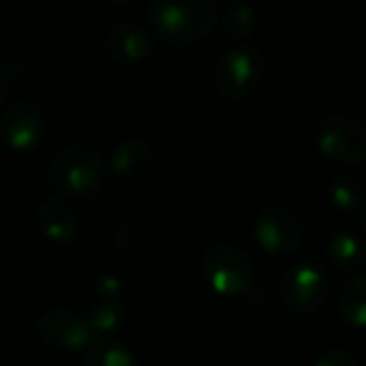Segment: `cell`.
<instances>
[{"mask_svg":"<svg viewBox=\"0 0 366 366\" xmlns=\"http://www.w3.org/2000/svg\"><path fill=\"white\" fill-rule=\"evenodd\" d=\"M148 23L161 41L168 46H189L206 38L219 26L221 6L216 0H194V3H171L158 0L148 6Z\"/></svg>","mask_w":366,"mask_h":366,"instance_id":"1","label":"cell"},{"mask_svg":"<svg viewBox=\"0 0 366 366\" xmlns=\"http://www.w3.org/2000/svg\"><path fill=\"white\" fill-rule=\"evenodd\" d=\"M48 183L66 196H91L106 181V161L88 146H68L48 163Z\"/></svg>","mask_w":366,"mask_h":366,"instance_id":"2","label":"cell"},{"mask_svg":"<svg viewBox=\"0 0 366 366\" xmlns=\"http://www.w3.org/2000/svg\"><path fill=\"white\" fill-rule=\"evenodd\" d=\"M201 274L219 296H244L251 291L256 269L244 249L231 244H209L201 254Z\"/></svg>","mask_w":366,"mask_h":366,"instance_id":"3","label":"cell"},{"mask_svg":"<svg viewBox=\"0 0 366 366\" xmlns=\"http://www.w3.org/2000/svg\"><path fill=\"white\" fill-rule=\"evenodd\" d=\"M264 76V56L254 46H236L226 51L211 71L216 93L226 101H244L256 91Z\"/></svg>","mask_w":366,"mask_h":366,"instance_id":"4","label":"cell"},{"mask_svg":"<svg viewBox=\"0 0 366 366\" xmlns=\"http://www.w3.org/2000/svg\"><path fill=\"white\" fill-rule=\"evenodd\" d=\"M254 236L264 251L274 256H291L306 239V224L291 206H266L254 221Z\"/></svg>","mask_w":366,"mask_h":366,"instance_id":"5","label":"cell"},{"mask_svg":"<svg viewBox=\"0 0 366 366\" xmlns=\"http://www.w3.org/2000/svg\"><path fill=\"white\" fill-rule=\"evenodd\" d=\"M329 296V276L316 261L291 266L279 284V299L291 314L306 316L321 309Z\"/></svg>","mask_w":366,"mask_h":366,"instance_id":"6","label":"cell"},{"mask_svg":"<svg viewBox=\"0 0 366 366\" xmlns=\"http://www.w3.org/2000/svg\"><path fill=\"white\" fill-rule=\"evenodd\" d=\"M316 141L324 156L346 166H359L366 158V131L351 116H326L319 123Z\"/></svg>","mask_w":366,"mask_h":366,"instance_id":"7","label":"cell"},{"mask_svg":"<svg viewBox=\"0 0 366 366\" xmlns=\"http://www.w3.org/2000/svg\"><path fill=\"white\" fill-rule=\"evenodd\" d=\"M36 334L46 344L66 351H83L96 341L86 316L68 309H48L36 319Z\"/></svg>","mask_w":366,"mask_h":366,"instance_id":"8","label":"cell"},{"mask_svg":"<svg viewBox=\"0 0 366 366\" xmlns=\"http://www.w3.org/2000/svg\"><path fill=\"white\" fill-rule=\"evenodd\" d=\"M46 121L31 101H13L0 113V138L13 151H31L41 143Z\"/></svg>","mask_w":366,"mask_h":366,"instance_id":"9","label":"cell"},{"mask_svg":"<svg viewBox=\"0 0 366 366\" xmlns=\"http://www.w3.org/2000/svg\"><path fill=\"white\" fill-rule=\"evenodd\" d=\"M106 53L118 66H138L156 53V41L136 23H116L106 36Z\"/></svg>","mask_w":366,"mask_h":366,"instance_id":"10","label":"cell"},{"mask_svg":"<svg viewBox=\"0 0 366 366\" xmlns=\"http://www.w3.org/2000/svg\"><path fill=\"white\" fill-rule=\"evenodd\" d=\"M38 226L41 231L53 241V244H71L78 236V219L73 214V209L63 199L53 196L46 199L36 211Z\"/></svg>","mask_w":366,"mask_h":366,"instance_id":"11","label":"cell"},{"mask_svg":"<svg viewBox=\"0 0 366 366\" xmlns=\"http://www.w3.org/2000/svg\"><path fill=\"white\" fill-rule=\"evenodd\" d=\"M153 166V148L141 138H126L111 153V168L118 176L141 178Z\"/></svg>","mask_w":366,"mask_h":366,"instance_id":"12","label":"cell"},{"mask_svg":"<svg viewBox=\"0 0 366 366\" xmlns=\"http://www.w3.org/2000/svg\"><path fill=\"white\" fill-rule=\"evenodd\" d=\"M339 311L344 321L361 329L366 324V279L361 274L344 281L339 291Z\"/></svg>","mask_w":366,"mask_h":366,"instance_id":"13","label":"cell"},{"mask_svg":"<svg viewBox=\"0 0 366 366\" xmlns=\"http://www.w3.org/2000/svg\"><path fill=\"white\" fill-rule=\"evenodd\" d=\"M83 366H138L136 356L113 339H96L86 349Z\"/></svg>","mask_w":366,"mask_h":366,"instance_id":"14","label":"cell"},{"mask_svg":"<svg viewBox=\"0 0 366 366\" xmlns=\"http://www.w3.org/2000/svg\"><path fill=\"white\" fill-rule=\"evenodd\" d=\"M361 241L354 234H336L334 239L326 244V259L334 269L339 271H354L361 266Z\"/></svg>","mask_w":366,"mask_h":366,"instance_id":"15","label":"cell"},{"mask_svg":"<svg viewBox=\"0 0 366 366\" xmlns=\"http://www.w3.org/2000/svg\"><path fill=\"white\" fill-rule=\"evenodd\" d=\"M123 316H126V306H123L121 299H98L88 311L86 321L91 326L93 336L101 339V336L111 334L113 329L121 326Z\"/></svg>","mask_w":366,"mask_h":366,"instance_id":"16","label":"cell"},{"mask_svg":"<svg viewBox=\"0 0 366 366\" xmlns=\"http://www.w3.org/2000/svg\"><path fill=\"white\" fill-rule=\"evenodd\" d=\"M219 23L229 38H234V41H249V38L254 36L259 18H256V11L251 6L236 3V6H229L221 13Z\"/></svg>","mask_w":366,"mask_h":366,"instance_id":"17","label":"cell"},{"mask_svg":"<svg viewBox=\"0 0 366 366\" xmlns=\"http://www.w3.org/2000/svg\"><path fill=\"white\" fill-rule=\"evenodd\" d=\"M331 201H334L336 209L341 211H361L364 209V201H361V183L354 176H339L331 183Z\"/></svg>","mask_w":366,"mask_h":366,"instance_id":"18","label":"cell"},{"mask_svg":"<svg viewBox=\"0 0 366 366\" xmlns=\"http://www.w3.org/2000/svg\"><path fill=\"white\" fill-rule=\"evenodd\" d=\"M141 231L131 224V221H121L118 229L113 231V251L128 264H136L138 254H141Z\"/></svg>","mask_w":366,"mask_h":366,"instance_id":"19","label":"cell"},{"mask_svg":"<svg viewBox=\"0 0 366 366\" xmlns=\"http://www.w3.org/2000/svg\"><path fill=\"white\" fill-rule=\"evenodd\" d=\"M314 366H361V364H359V359L351 354V351L329 349L326 354H321L319 359L314 361Z\"/></svg>","mask_w":366,"mask_h":366,"instance_id":"20","label":"cell"},{"mask_svg":"<svg viewBox=\"0 0 366 366\" xmlns=\"http://www.w3.org/2000/svg\"><path fill=\"white\" fill-rule=\"evenodd\" d=\"M121 289H123V284L116 276H101V279L96 281L98 299H121Z\"/></svg>","mask_w":366,"mask_h":366,"instance_id":"21","label":"cell"},{"mask_svg":"<svg viewBox=\"0 0 366 366\" xmlns=\"http://www.w3.org/2000/svg\"><path fill=\"white\" fill-rule=\"evenodd\" d=\"M18 73L21 71H13V63L11 66H0V108L6 106V98H8V93H11L13 81L18 78Z\"/></svg>","mask_w":366,"mask_h":366,"instance_id":"22","label":"cell"}]
</instances>
